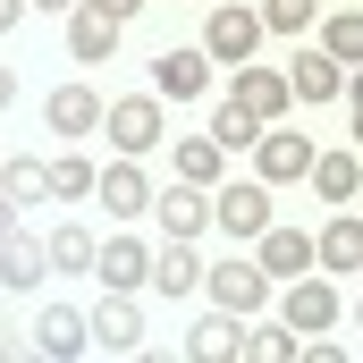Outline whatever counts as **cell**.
I'll return each mask as SVG.
<instances>
[{"label":"cell","mask_w":363,"mask_h":363,"mask_svg":"<svg viewBox=\"0 0 363 363\" xmlns=\"http://www.w3.org/2000/svg\"><path fill=\"white\" fill-rule=\"evenodd\" d=\"M161 101H169L161 85H152V93H127V101H110V118H101V135H110L118 152H135V161H144V152H161V135H169V118H161Z\"/></svg>","instance_id":"1"},{"label":"cell","mask_w":363,"mask_h":363,"mask_svg":"<svg viewBox=\"0 0 363 363\" xmlns=\"http://www.w3.org/2000/svg\"><path fill=\"white\" fill-rule=\"evenodd\" d=\"M203 51H211L220 68H245V60L262 51V9H245V0H220V9L203 17Z\"/></svg>","instance_id":"2"},{"label":"cell","mask_w":363,"mask_h":363,"mask_svg":"<svg viewBox=\"0 0 363 363\" xmlns=\"http://www.w3.org/2000/svg\"><path fill=\"white\" fill-rule=\"evenodd\" d=\"M211 228L262 237V228H271V178H220L211 186Z\"/></svg>","instance_id":"3"},{"label":"cell","mask_w":363,"mask_h":363,"mask_svg":"<svg viewBox=\"0 0 363 363\" xmlns=\"http://www.w3.org/2000/svg\"><path fill=\"white\" fill-rule=\"evenodd\" d=\"M228 93H237L262 127H287V110H296V77H287V68H262V60H245V68L228 77Z\"/></svg>","instance_id":"4"},{"label":"cell","mask_w":363,"mask_h":363,"mask_svg":"<svg viewBox=\"0 0 363 363\" xmlns=\"http://www.w3.org/2000/svg\"><path fill=\"white\" fill-rule=\"evenodd\" d=\"M0 279H9L17 296H34V287L51 279V237H34L26 220H9V228H0Z\"/></svg>","instance_id":"5"},{"label":"cell","mask_w":363,"mask_h":363,"mask_svg":"<svg viewBox=\"0 0 363 363\" xmlns=\"http://www.w3.org/2000/svg\"><path fill=\"white\" fill-rule=\"evenodd\" d=\"M203 287H211V304H228V313H262V304H271V271H262V262H245V254L211 262Z\"/></svg>","instance_id":"6"},{"label":"cell","mask_w":363,"mask_h":363,"mask_svg":"<svg viewBox=\"0 0 363 363\" xmlns=\"http://www.w3.org/2000/svg\"><path fill=\"white\" fill-rule=\"evenodd\" d=\"M313 135H296V127H262V144H254V178H271V186H296V178H313Z\"/></svg>","instance_id":"7"},{"label":"cell","mask_w":363,"mask_h":363,"mask_svg":"<svg viewBox=\"0 0 363 363\" xmlns=\"http://www.w3.org/2000/svg\"><path fill=\"white\" fill-rule=\"evenodd\" d=\"M93 203H101L110 220H144L161 194H152V178H144V161H135V152H118V161L101 169V194H93Z\"/></svg>","instance_id":"8"},{"label":"cell","mask_w":363,"mask_h":363,"mask_svg":"<svg viewBox=\"0 0 363 363\" xmlns=\"http://www.w3.org/2000/svg\"><path fill=\"white\" fill-rule=\"evenodd\" d=\"M152 262H161V254H152V245L127 228V237H101V262H93V279H101V287H118V296H135V287H152Z\"/></svg>","instance_id":"9"},{"label":"cell","mask_w":363,"mask_h":363,"mask_svg":"<svg viewBox=\"0 0 363 363\" xmlns=\"http://www.w3.org/2000/svg\"><path fill=\"white\" fill-rule=\"evenodd\" d=\"M211 77H220V60H211L203 43H186V51H161V60H152V85L169 93V101H203Z\"/></svg>","instance_id":"10"},{"label":"cell","mask_w":363,"mask_h":363,"mask_svg":"<svg viewBox=\"0 0 363 363\" xmlns=\"http://www.w3.org/2000/svg\"><path fill=\"white\" fill-rule=\"evenodd\" d=\"M186 363H245V313H203L194 330H186Z\"/></svg>","instance_id":"11"},{"label":"cell","mask_w":363,"mask_h":363,"mask_svg":"<svg viewBox=\"0 0 363 363\" xmlns=\"http://www.w3.org/2000/svg\"><path fill=\"white\" fill-rule=\"evenodd\" d=\"M101 118H110V101H101L93 85H51V101H43V127H51V135H68V144L93 135Z\"/></svg>","instance_id":"12"},{"label":"cell","mask_w":363,"mask_h":363,"mask_svg":"<svg viewBox=\"0 0 363 363\" xmlns=\"http://www.w3.org/2000/svg\"><path fill=\"white\" fill-rule=\"evenodd\" d=\"M254 262H262V271L279 279V287H287V279H304L313 271V262H321V245H313V237H304V228H262V237H254Z\"/></svg>","instance_id":"13"},{"label":"cell","mask_w":363,"mask_h":363,"mask_svg":"<svg viewBox=\"0 0 363 363\" xmlns=\"http://www.w3.org/2000/svg\"><path fill=\"white\" fill-rule=\"evenodd\" d=\"M279 313H287V321H296L304 338H321V330H338V287L304 271V279H287V296H279Z\"/></svg>","instance_id":"14"},{"label":"cell","mask_w":363,"mask_h":363,"mask_svg":"<svg viewBox=\"0 0 363 363\" xmlns=\"http://www.w3.org/2000/svg\"><path fill=\"white\" fill-rule=\"evenodd\" d=\"M34 347H43V355H85L93 347V313H77V304H43V313H34Z\"/></svg>","instance_id":"15"},{"label":"cell","mask_w":363,"mask_h":363,"mask_svg":"<svg viewBox=\"0 0 363 363\" xmlns=\"http://www.w3.org/2000/svg\"><path fill=\"white\" fill-rule=\"evenodd\" d=\"M93 347H110V355H135V347H144V313H135V296L110 287V296L93 304Z\"/></svg>","instance_id":"16"},{"label":"cell","mask_w":363,"mask_h":363,"mask_svg":"<svg viewBox=\"0 0 363 363\" xmlns=\"http://www.w3.org/2000/svg\"><path fill=\"white\" fill-rule=\"evenodd\" d=\"M152 220L169 228V237H203L211 228V186H194V178H178L161 203H152Z\"/></svg>","instance_id":"17"},{"label":"cell","mask_w":363,"mask_h":363,"mask_svg":"<svg viewBox=\"0 0 363 363\" xmlns=\"http://www.w3.org/2000/svg\"><path fill=\"white\" fill-rule=\"evenodd\" d=\"M313 245H321V271H330V279H355L363 271V220L347 211V203L330 211V228H321Z\"/></svg>","instance_id":"18"},{"label":"cell","mask_w":363,"mask_h":363,"mask_svg":"<svg viewBox=\"0 0 363 363\" xmlns=\"http://www.w3.org/2000/svg\"><path fill=\"white\" fill-rule=\"evenodd\" d=\"M287 77H296V101H347V60L330 51H296Z\"/></svg>","instance_id":"19"},{"label":"cell","mask_w":363,"mask_h":363,"mask_svg":"<svg viewBox=\"0 0 363 363\" xmlns=\"http://www.w3.org/2000/svg\"><path fill=\"white\" fill-rule=\"evenodd\" d=\"M203 271H211V262L194 254V237H169V245H161V262H152V287H161V296H194Z\"/></svg>","instance_id":"20"},{"label":"cell","mask_w":363,"mask_h":363,"mask_svg":"<svg viewBox=\"0 0 363 363\" xmlns=\"http://www.w3.org/2000/svg\"><path fill=\"white\" fill-rule=\"evenodd\" d=\"M110 51H118V17H101V9H77V17H68V60L101 68Z\"/></svg>","instance_id":"21"},{"label":"cell","mask_w":363,"mask_h":363,"mask_svg":"<svg viewBox=\"0 0 363 363\" xmlns=\"http://www.w3.org/2000/svg\"><path fill=\"white\" fill-rule=\"evenodd\" d=\"M0 194H9L17 211L51 203V194H60V186H51V161H26V152H17V161H0Z\"/></svg>","instance_id":"22"},{"label":"cell","mask_w":363,"mask_h":363,"mask_svg":"<svg viewBox=\"0 0 363 363\" xmlns=\"http://www.w3.org/2000/svg\"><path fill=\"white\" fill-rule=\"evenodd\" d=\"M304 186H313V194H321V203L338 211V203H355V186H363V161H355V152H321Z\"/></svg>","instance_id":"23"},{"label":"cell","mask_w":363,"mask_h":363,"mask_svg":"<svg viewBox=\"0 0 363 363\" xmlns=\"http://www.w3.org/2000/svg\"><path fill=\"white\" fill-rule=\"evenodd\" d=\"M178 178H194V186H220V178H228V144H220L211 127L178 144Z\"/></svg>","instance_id":"24"},{"label":"cell","mask_w":363,"mask_h":363,"mask_svg":"<svg viewBox=\"0 0 363 363\" xmlns=\"http://www.w3.org/2000/svg\"><path fill=\"white\" fill-rule=\"evenodd\" d=\"M211 135H220L228 152H254V144H262V118H254L237 93H220V101H211Z\"/></svg>","instance_id":"25"},{"label":"cell","mask_w":363,"mask_h":363,"mask_svg":"<svg viewBox=\"0 0 363 363\" xmlns=\"http://www.w3.org/2000/svg\"><path fill=\"white\" fill-rule=\"evenodd\" d=\"M321 51H330V60H347V68H363V9L321 17Z\"/></svg>","instance_id":"26"},{"label":"cell","mask_w":363,"mask_h":363,"mask_svg":"<svg viewBox=\"0 0 363 363\" xmlns=\"http://www.w3.org/2000/svg\"><path fill=\"white\" fill-rule=\"evenodd\" d=\"M296 338H304V330L279 313V321H262V330H245V363H287V355H296Z\"/></svg>","instance_id":"27"},{"label":"cell","mask_w":363,"mask_h":363,"mask_svg":"<svg viewBox=\"0 0 363 363\" xmlns=\"http://www.w3.org/2000/svg\"><path fill=\"white\" fill-rule=\"evenodd\" d=\"M93 262H101V245H93L85 228H51V271L77 279V271H93Z\"/></svg>","instance_id":"28"},{"label":"cell","mask_w":363,"mask_h":363,"mask_svg":"<svg viewBox=\"0 0 363 363\" xmlns=\"http://www.w3.org/2000/svg\"><path fill=\"white\" fill-rule=\"evenodd\" d=\"M262 26L271 34H313L321 26V0H262Z\"/></svg>","instance_id":"29"},{"label":"cell","mask_w":363,"mask_h":363,"mask_svg":"<svg viewBox=\"0 0 363 363\" xmlns=\"http://www.w3.org/2000/svg\"><path fill=\"white\" fill-rule=\"evenodd\" d=\"M51 186H60V203H85V194H101V169L68 152V161H51Z\"/></svg>","instance_id":"30"},{"label":"cell","mask_w":363,"mask_h":363,"mask_svg":"<svg viewBox=\"0 0 363 363\" xmlns=\"http://www.w3.org/2000/svg\"><path fill=\"white\" fill-rule=\"evenodd\" d=\"M85 9H101V17H118V26H127V17H144V0H85Z\"/></svg>","instance_id":"31"},{"label":"cell","mask_w":363,"mask_h":363,"mask_svg":"<svg viewBox=\"0 0 363 363\" xmlns=\"http://www.w3.org/2000/svg\"><path fill=\"white\" fill-rule=\"evenodd\" d=\"M34 9H43V17H77L85 0H34Z\"/></svg>","instance_id":"32"},{"label":"cell","mask_w":363,"mask_h":363,"mask_svg":"<svg viewBox=\"0 0 363 363\" xmlns=\"http://www.w3.org/2000/svg\"><path fill=\"white\" fill-rule=\"evenodd\" d=\"M347 110H355V152H363V101H347Z\"/></svg>","instance_id":"33"},{"label":"cell","mask_w":363,"mask_h":363,"mask_svg":"<svg viewBox=\"0 0 363 363\" xmlns=\"http://www.w3.org/2000/svg\"><path fill=\"white\" fill-rule=\"evenodd\" d=\"M355 330H363V304H355Z\"/></svg>","instance_id":"34"}]
</instances>
